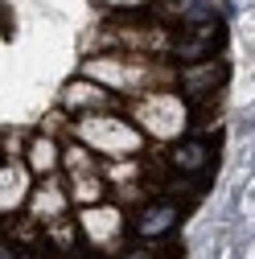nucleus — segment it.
I'll return each mask as SVG.
<instances>
[{
  "label": "nucleus",
  "mask_w": 255,
  "mask_h": 259,
  "mask_svg": "<svg viewBox=\"0 0 255 259\" xmlns=\"http://www.w3.org/2000/svg\"><path fill=\"white\" fill-rule=\"evenodd\" d=\"M33 165H41V169H46V165H54V144H46V140H41V144L33 148Z\"/></svg>",
  "instance_id": "7ed1b4c3"
},
{
  "label": "nucleus",
  "mask_w": 255,
  "mask_h": 259,
  "mask_svg": "<svg viewBox=\"0 0 255 259\" xmlns=\"http://www.w3.org/2000/svg\"><path fill=\"white\" fill-rule=\"evenodd\" d=\"M0 259H5V251H0Z\"/></svg>",
  "instance_id": "20e7f679"
},
{
  "label": "nucleus",
  "mask_w": 255,
  "mask_h": 259,
  "mask_svg": "<svg viewBox=\"0 0 255 259\" xmlns=\"http://www.w3.org/2000/svg\"><path fill=\"white\" fill-rule=\"evenodd\" d=\"M173 165L177 169H206V144H198V140L177 144L173 148Z\"/></svg>",
  "instance_id": "f03ea898"
},
{
  "label": "nucleus",
  "mask_w": 255,
  "mask_h": 259,
  "mask_svg": "<svg viewBox=\"0 0 255 259\" xmlns=\"http://www.w3.org/2000/svg\"><path fill=\"white\" fill-rule=\"evenodd\" d=\"M173 222H177V206L161 202V206H148V210L140 214L136 231H140V235H148V239H156V235H165V231H169Z\"/></svg>",
  "instance_id": "f257e3e1"
}]
</instances>
